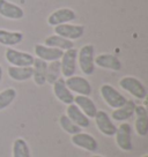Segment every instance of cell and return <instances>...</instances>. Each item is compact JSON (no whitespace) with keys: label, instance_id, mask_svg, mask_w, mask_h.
Wrapping results in <instances>:
<instances>
[{"label":"cell","instance_id":"1","mask_svg":"<svg viewBox=\"0 0 148 157\" xmlns=\"http://www.w3.org/2000/svg\"><path fill=\"white\" fill-rule=\"evenodd\" d=\"M95 48L92 44H87L82 46L80 51H78V63L80 69L86 75H92L95 72Z\"/></svg>","mask_w":148,"mask_h":157},{"label":"cell","instance_id":"2","mask_svg":"<svg viewBox=\"0 0 148 157\" xmlns=\"http://www.w3.org/2000/svg\"><path fill=\"white\" fill-rule=\"evenodd\" d=\"M120 88L130 93L132 96H134L138 99H145L147 97V89L142 84L141 81H139L134 76H124L119 81Z\"/></svg>","mask_w":148,"mask_h":157},{"label":"cell","instance_id":"3","mask_svg":"<svg viewBox=\"0 0 148 157\" xmlns=\"http://www.w3.org/2000/svg\"><path fill=\"white\" fill-rule=\"evenodd\" d=\"M99 90H101V96L104 99V102L112 109H118L123 106L127 101L125 96H123L118 90H116L110 84H103Z\"/></svg>","mask_w":148,"mask_h":157},{"label":"cell","instance_id":"4","mask_svg":"<svg viewBox=\"0 0 148 157\" xmlns=\"http://www.w3.org/2000/svg\"><path fill=\"white\" fill-rule=\"evenodd\" d=\"M76 59H78V50L75 48L64 51L60 58V69L65 78L74 75L76 71Z\"/></svg>","mask_w":148,"mask_h":157},{"label":"cell","instance_id":"5","mask_svg":"<svg viewBox=\"0 0 148 157\" xmlns=\"http://www.w3.org/2000/svg\"><path fill=\"white\" fill-rule=\"evenodd\" d=\"M6 60L10 63L12 66L16 67H29L33 66L35 58L30 53L18 51L14 49H7L5 52Z\"/></svg>","mask_w":148,"mask_h":157},{"label":"cell","instance_id":"6","mask_svg":"<svg viewBox=\"0 0 148 157\" xmlns=\"http://www.w3.org/2000/svg\"><path fill=\"white\" fill-rule=\"evenodd\" d=\"M116 143L122 150L130 151L132 150V128L127 123L120 124V126L116 129Z\"/></svg>","mask_w":148,"mask_h":157},{"label":"cell","instance_id":"7","mask_svg":"<svg viewBox=\"0 0 148 157\" xmlns=\"http://www.w3.org/2000/svg\"><path fill=\"white\" fill-rule=\"evenodd\" d=\"M65 84L72 93H76L82 96H89L92 94V86L89 81L82 76H69L65 80Z\"/></svg>","mask_w":148,"mask_h":157},{"label":"cell","instance_id":"8","mask_svg":"<svg viewBox=\"0 0 148 157\" xmlns=\"http://www.w3.org/2000/svg\"><path fill=\"white\" fill-rule=\"evenodd\" d=\"M54 34L64 37L66 39L73 40V39L81 38L84 34V25H69V23H64L54 27Z\"/></svg>","mask_w":148,"mask_h":157},{"label":"cell","instance_id":"9","mask_svg":"<svg viewBox=\"0 0 148 157\" xmlns=\"http://www.w3.org/2000/svg\"><path fill=\"white\" fill-rule=\"evenodd\" d=\"M95 124L99 128V131L105 136H112L116 133L117 127L111 121V118L105 111H97L95 114Z\"/></svg>","mask_w":148,"mask_h":157},{"label":"cell","instance_id":"10","mask_svg":"<svg viewBox=\"0 0 148 157\" xmlns=\"http://www.w3.org/2000/svg\"><path fill=\"white\" fill-rule=\"evenodd\" d=\"M71 141L74 146L79 148H82L87 151H96L97 147H99V143L96 141V139L94 136H92L88 133H78V134H74L71 137Z\"/></svg>","mask_w":148,"mask_h":157},{"label":"cell","instance_id":"11","mask_svg":"<svg viewBox=\"0 0 148 157\" xmlns=\"http://www.w3.org/2000/svg\"><path fill=\"white\" fill-rule=\"evenodd\" d=\"M75 17H76V15L74 13V10H72L71 8H59L49 15L48 23L49 25L56 27V25L68 23L71 21L75 20Z\"/></svg>","mask_w":148,"mask_h":157},{"label":"cell","instance_id":"12","mask_svg":"<svg viewBox=\"0 0 148 157\" xmlns=\"http://www.w3.org/2000/svg\"><path fill=\"white\" fill-rule=\"evenodd\" d=\"M134 113L135 119V132L139 136H146L148 134V112L145 105H135Z\"/></svg>","mask_w":148,"mask_h":157},{"label":"cell","instance_id":"13","mask_svg":"<svg viewBox=\"0 0 148 157\" xmlns=\"http://www.w3.org/2000/svg\"><path fill=\"white\" fill-rule=\"evenodd\" d=\"M0 15L8 20H21L25 12L20 6L10 2L7 0H0Z\"/></svg>","mask_w":148,"mask_h":157},{"label":"cell","instance_id":"14","mask_svg":"<svg viewBox=\"0 0 148 157\" xmlns=\"http://www.w3.org/2000/svg\"><path fill=\"white\" fill-rule=\"evenodd\" d=\"M35 54L37 56L38 59H42L44 61H56L60 60L64 51L56 48H50L43 44H36L35 45Z\"/></svg>","mask_w":148,"mask_h":157},{"label":"cell","instance_id":"15","mask_svg":"<svg viewBox=\"0 0 148 157\" xmlns=\"http://www.w3.org/2000/svg\"><path fill=\"white\" fill-rule=\"evenodd\" d=\"M94 63L96 66H99L101 68L110 69V71H120L122 68V63L116 56L109 53H103L96 56L94 59Z\"/></svg>","mask_w":148,"mask_h":157},{"label":"cell","instance_id":"16","mask_svg":"<svg viewBox=\"0 0 148 157\" xmlns=\"http://www.w3.org/2000/svg\"><path fill=\"white\" fill-rule=\"evenodd\" d=\"M52 86H53L54 96L58 98L61 103L67 104V105H69V104L73 103L74 95L72 94V91H71V90L66 87L64 78H59L53 84H52Z\"/></svg>","mask_w":148,"mask_h":157},{"label":"cell","instance_id":"17","mask_svg":"<svg viewBox=\"0 0 148 157\" xmlns=\"http://www.w3.org/2000/svg\"><path fill=\"white\" fill-rule=\"evenodd\" d=\"M66 116L80 128H87L90 125L89 118L84 114L74 103L69 104L66 110Z\"/></svg>","mask_w":148,"mask_h":157},{"label":"cell","instance_id":"18","mask_svg":"<svg viewBox=\"0 0 148 157\" xmlns=\"http://www.w3.org/2000/svg\"><path fill=\"white\" fill-rule=\"evenodd\" d=\"M73 103L75 104L88 118H94L96 112H97L96 105H95V103L93 102V99L89 98V96L78 95V96L74 97Z\"/></svg>","mask_w":148,"mask_h":157},{"label":"cell","instance_id":"19","mask_svg":"<svg viewBox=\"0 0 148 157\" xmlns=\"http://www.w3.org/2000/svg\"><path fill=\"white\" fill-rule=\"evenodd\" d=\"M46 68L48 64L42 59H35L33 64V78L37 86H44L46 82Z\"/></svg>","mask_w":148,"mask_h":157},{"label":"cell","instance_id":"20","mask_svg":"<svg viewBox=\"0 0 148 157\" xmlns=\"http://www.w3.org/2000/svg\"><path fill=\"white\" fill-rule=\"evenodd\" d=\"M134 109H135V103L133 101H126V103L123 106L115 109L111 118L116 121H125L134 114Z\"/></svg>","mask_w":148,"mask_h":157},{"label":"cell","instance_id":"21","mask_svg":"<svg viewBox=\"0 0 148 157\" xmlns=\"http://www.w3.org/2000/svg\"><path fill=\"white\" fill-rule=\"evenodd\" d=\"M23 40V34L19 31H7L0 29V44L5 46H14Z\"/></svg>","mask_w":148,"mask_h":157},{"label":"cell","instance_id":"22","mask_svg":"<svg viewBox=\"0 0 148 157\" xmlns=\"http://www.w3.org/2000/svg\"><path fill=\"white\" fill-rule=\"evenodd\" d=\"M8 75L14 81H27L33 78V66L29 67H16L10 66L8 67Z\"/></svg>","mask_w":148,"mask_h":157},{"label":"cell","instance_id":"23","mask_svg":"<svg viewBox=\"0 0 148 157\" xmlns=\"http://www.w3.org/2000/svg\"><path fill=\"white\" fill-rule=\"evenodd\" d=\"M45 45L46 46H50V48H56V49H59L61 51H66V50H69L74 48V44L72 40L69 39H66L64 37H60L58 35H52V36H49L48 38L45 39Z\"/></svg>","mask_w":148,"mask_h":157},{"label":"cell","instance_id":"24","mask_svg":"<svg viewBox=\"0 0 148 157\" xmlns=\"http://www.w3.org/2000/svg\"><path fill=\"white\" fill-rule=\"evenodd\" d=\"M13 157H30L29 146L25 139L19 137L13 143Z\"/></svg>","mask_w":148,"mask_h":157},{"label":"cell","instance_id":"25","mask_svg":"<svg viewBox=\"0 0 148 157\" xmlns=\"http://www.w3.org/2000/svg\"><path fill=\"white\" fill-rule=\"evenodd\" d=\"M60 73H61V69H60L59 60L51 61V64L48 65V68H46V81L50 84H53L59 78Z\"/></svg>","mask_w":148,"mask_h":157},{"label":"cell","instance_id":"26","mask_svg":"<svg viewBox=\"0 0 148 157\" xmlns=\"http://www.w3.org/2000/svg\"><path fill=\"white\" fill-rule=\"evenodd\" d=\"M16 98V90L14 88H7L0 93V111L8 108Z\"/></svg>","mask_w":148,"mask_h":157},{"label":"cell","instance_id":"27","mask_svg":"<svg viewBox=\"0 0 148 157\" xmlns=\"http://www.w3.org/2000/svg\"><path fill=\"white\" fill-rule=\"evenodd\" d=\"M59 124H60V127L63 128L66 133L71 134V135H74V134H78V133L81 132V128H80L79 126H76L66 114L60 116Z\"/></svg>","mask_w":148,"mask_h":157},{"label":"cell","instance_id":"28","mask_svg":"<svg viewBox=\"0 0 148 157\" xmlns=\"http://www.w3.org/2000/svg\"><path fill=\"white\" fill-rule=\"evenodd\" d=\"M1 80H2V68L0 66V82H1Z\"/></svg>","mask_w":148,"mask_h":157},{"label":"cell","instance_id":"29","mask_svg":"<svg viewBox=\"0 0 148 157\" xmlns=\"http://www.w3.org/2000/svg\"><path fill=\"white\" fill-rule=\"evenodd\" d=\"M92 157H103V156H99V155H95V156H92Z\"/></svg>","mask_w":148,"mask_h":157},{"label":"cell","instance_id":"30","mask_svg":"<svg viewBox=\"0 0 148 157\" xmlns=\"http://www.w3.org/2000/svg\"><path fill=\"white\" fill-rule=\"evenodd\" d=\"M141 157H148V155H143V156H141Z\"/></svg>","mask_w":148,"mask_h":157}]
</instances>
